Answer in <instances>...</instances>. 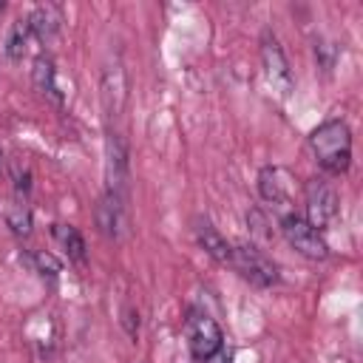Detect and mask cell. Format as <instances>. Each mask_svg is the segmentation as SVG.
<instances>
[{"label": "cell", "instance_id": "cell-1", "mask_svg": "<svg viewBox=\"0 0 363 363\" xmlns=\"http://www.w3.org/2000/svg\"><path fill=\"white\" fill-rule=\"evenodd\" d=\"M309 147L323 170L343 173L352 162V130L346 122L329 119L309 133Z\"/></svg>", "mask_w": 363, "mask_h": 363}, {"label": "cell", "instance_id": "cell-2", "mask_svg": "<svg viewBox=\"0 0 363 363\" xmlns=\"http://www.w3.org/2000/svg\"><path fill=\"white\" fill-rule=\"evenodd\" d=\"M281 230H284V238L289 241L292 250H298L303 258H312V261H323L329 255V244L323 241L320 230H315L306 218H301L298 213H286L281 218Z\"/></svg>", "mask_w": 363, "mask_h": 363}, {"label": "cell", "instance_id": "cell-3", "mask_svg": "<svg viewBox=\"0 0 363 363\" xmlns=\"http://www.w3.org/2000/svg\"><path fill=\"white\" fill-rule=\"evenodd\" d=\"M230 264L255 286H272L278 284V267L255 247V244H235Z\"/></svg>", "mask_w": 363, "mask_h": 363}, {"label": "cell", "instance_id": "cell-4", "mask_svg": "<svg viewBox=\"0 0 363 363\" xmlns=\"http://www.w3.org/2000/svg\"><path fill=\"white\" fill-rule=\"evenodd\" d=\"M184 332H187V343H190L193 357H199V360H210L216 352H221V340H224V335H221L218 323H216L210 315L193 309V312L187 315V320H184Z\"/></svg>", "mask_w": 363, "mask_h": 363}, {"label": "cell", "instance_id": "cell-5", "mask_svg": "<svg viewBox=\"0 0 363 363\" xmlns=\"http://www.w3.org/2000/svg\"><path fill=\"white\" fill-rule=\"evenodd\" d=\"M261 60H264V71H267V79L269 85L281 94V96H289L292 88H295V79H292V71H289V62L278 45V40L267 31L264 40H261Z\"/></svg>", "mask_w": 363, "mask_h": 363}, {"label": "cell", "instance_id": "cell-6", "mask_svg": "<svg viewBox=\"0 0 363 363\" xmlns=\"http://www.w3.org/2000/svg\"><path fill=\"white\" fill-rule=\"evenodd\" d=\"M337 213V196L335 190L323 182V179H312L306 182V221L320 230L326 227Z\"/></svg>", "mask_w": 363, "mask_h": 363}, {"label": "cell", "instance_id": "cell-7", "mask_svg": "<svg viewBox=\"0 0 363 363\" xmlns=\"http://www.w3.org/2000/svg\"><path fill=\"white\" fill-rule=\"evenodd\" d=\"M105 173H108V193L122 196L128 184V147L119 133H108L105 142Z\"/></svg>", "mask_w": 363, "mask_h": 363}, {"label": "cell", "instance_id": "cell-8", "mask_svg": "<svg viewBox=\"0 0 363 363\" xmlns=\"http://www.w3.org/2000/svg\"><path fill=\"white\" fill-rule=\"evenodd\" d=\"M102 108L108 113V119L119 116L122 108H125V99H128V82H125V71L119 62L108 65L102 71Z\"/></svg>", "mask_w": 363, "mask_h": 363}, {"label": "cell", "instance_id": "cell-9", "mask_svg": "<svg viewBox=\"0 0 363 363\" xmlns=\"http://www.w3.org/2000/svg\"><path fill=\"white\" fill-rule=\"evenodd\" d=\"M96 227L102 235L108 238H119L122 227H125V207H122V196L116 193H105L96 204Z\"/></svg>", "mask_w": 363, "mask_h": 363}, {"label": "cell", "instance_id": "cell-10", "mask_svg": "<svg viewBox=\"0 0 363 363\" xmlns=\"http://www.w3.org/2000/svg\"><path fill=\"white\" fill-rule=\"evenodd\" d=\"M26 20H28L31 34H34L40 43H51V40L57 37L60 26H62V11H60L54 3H45V6H37Z\"/></svg>", "mask_w": 363, "mask_h": 363}, {"label": "cell", "instance_id": "cell-11", "mask_svg": "<svg viewBox=\"0 0 363 363\" xmlns=\"http://www.w3.org/2000/svg\"><path fill=\"white\" fill-rule=\"evenodd\" d=\"M258 190L264 196V201L275 204V207H286L289 204V187H286V173L281 167H264L258 173Z\"/></svg>", "mask_w": 363, "mask_h": 363}, {"label": "cell", "instance_id": "cell-12", "mask_svg": "<svg viewBox=\"0 0 363 363\" xmlns=\"http://www.w3.org/2000/svg\"><path fill=\"white\" fill-rule=\"evenodd\" d=\"M196 238H199L201 250H204L210 258H216L218 264H230V258H233V244H227V238H224L210 221H199V224H196Z\"/></svg>", "mask_w": 363, "mask_h": 363}, {"label": "cell", "instance_id": "cell-13", "mask_svg": "<svg viewBox=\"0 0 363 363\" xmlns=\"http://www.w3.org/2000/svg\"><path fill=\"white\" fill-rule=\"evenodd\" d=\"M31 77H34V85L48 96L54 99L57 105L62 102V94H60V85H57V71H54V62L48 57H37L34 60V68H31Z\"/></svg>", "mask_w": 363, "mask_h": 363}, {"label": "cell", "instance_id": "cell-14", "mask_svg": "<svg viewBox=\"0 0 363 363\" xmlns=\"http://www.w3.org/2000/svg\"><path fill=\"white\" fill-rule=\"evenodd\" d=\"M51 233L62 244V250L68 252V258L74 264H85V241H82V235H79L77 227H71V224H54Z\"/></svg>", "mask_w": 363, "mask_h": 363}, {"label": "cell", "instance_id": "cell-15", "mask_svg": "<svg viewBox=\"0 0 363 363\" xmlns=\"http://www.w3.org/2000/svg\"><path fill=\"white\" fill-rule=\"evenodd\" d=\"M6 224L11 227L14 235H28L31 233V210H28V204L20 201V199L9 201V207H6Z\"/></svg>", "mask_w": 363, "mask_h": 363}, {"label": "cell", "instance_id": "cell-16", "mask_svg": "<svg viewBox=\"0 0 363 363\" xmlns=\"http://www.w3.org/2000/svg\"><path fill=\"white\" fill-rule=\"evenodd\" d=\"M28 20H14L11 28H9V37H6V54L9 60H23L26 54V45H28Z\"/></svg>", "mask_w": 363, "mask_h": 363}, {"label": "cell", "instance_id": "cell-17", "mask_svg": "<svg viewBox=\"0 0 363 363\" xmlns=\"http://www.w3.org/2000/svg\"><path fill=\"white\" fill-rule=\"evenodd\" d=\"M34 267H37V272H43V275H48V278H57V275L62 272L60 258H57V255H51V252H45V250L34 252Z\"/></svg>", "mask_w": 363, "mask_h": 363}, {"label": "cell", "instance_id": "cell-18", "mask_svg": "<svg viewBox=\"0 0 363 363\" xmlns=\"http://www.w3.org/2000/svg\"><path fill=\"white\" fill-rule=\"evenodd\" d=\"M247 224H250V233L261 241V244H267L269 241V224H267V216L261 213V210H250V216H247Z\"/></svg>", "mask_w": 363, "mask_h": 363}, {"label": "cell", "instance_id": "cell-19", "mask_svg": "<svg viewBox=\"0 0 363 363\" xmlns=\"http://www.w3.org/2000/svg\"><path fill=\"white\" fill-rule=\"evenodd\" d=\"M11 179H14L17 193H28L31 190V170H28V164L11 162Z\"/></svg>", "mask_w": 363, "mask_h": 363}, {"label": "cell", "instance_id": "cell-20", "mask_svg": "<svg viewBox=\"0 0 363 363\" xmlns=\"http://www.w3.org/2000/svg\"><path fill=\"white\" fill-rule=\"evenodd\" d=\"M204 363H230V354H224V352H216L210 360H204Z\"/></svg>", "mask_w": 363, "mask_h": 363}, {"label": "cell", "instance_id": "cell-21", "mask_svg": "<svg viewBox=\"0 0 363 363\" xmlns=\"http://www.w3.org/2000/svg\"><path fill=\"white\" fill-rule=\"evenodd\" d=\"M3 9H6V6H3V3H0V14H3Z\"/></svg>", "mask_w": 363, "mask_h": 363}]
</instances>
